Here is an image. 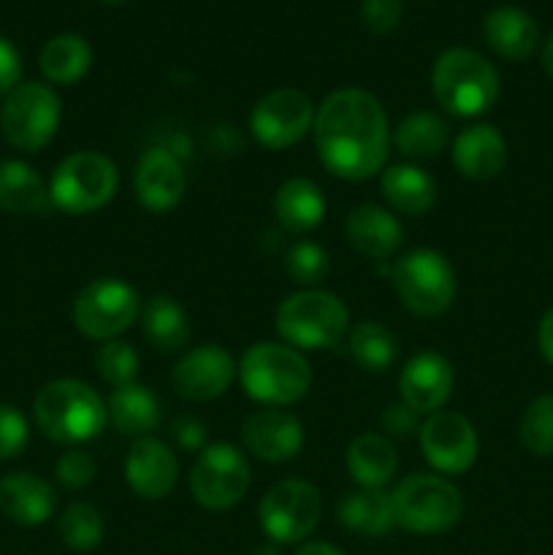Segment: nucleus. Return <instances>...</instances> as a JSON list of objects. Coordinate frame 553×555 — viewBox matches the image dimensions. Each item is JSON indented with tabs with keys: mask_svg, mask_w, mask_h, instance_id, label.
<instances>
[{
	"mask_svg": "<svg viewBox=\"0 0 553 555\" xmlns=\"http://www.w3.org/2000/svg\"><path fill=\"white\" fill-rule=\"evenodd\" d=\"M314 150L325 171L347 182L383 173L390 125L383 103L361 87H342L325 95L314 112Z\"/></svg>",
	"mask_w": 553,
	"mask_h": 555,
	"instance_id": "1",
	"label": "nucleus"
},
{
	"mask_svg": "<svg viewBox=\"0 0 553 555\" xmlns=\"http://www.w3.org/2000/svg\"><path fill=\"white\" fill-rule=\"evenodd\" d=\"M38 431L57 444H85L106 428L108 412L95 388L79 379H52L33 401Z\"/></svg>",
	"mask_w": 553,
	"mask_h": 555,
	"instance_id": "2",
	"label": "nucleus"
},
{
	"mask_svg": "<svg viewBox=\"0 0 553 555\" xmlns=\"http://www.w3.org/2000/svg\"><path fill=\"white\" fill-rule=\"evenodd\" d=\"M244 393L266 406H291L312 388V366L291 345L258 341L239 361Z\"/></svg>",
	"mask_w": 553,
	"mask_h": 555,
	"instance_id": "3",
	"label": "nucleus"
},
{
	"mask_svg": "<svg viewBox=\"0 0 553 555\" xmlns=\"http://www.w3.org/2000/svg\"><path fill=\"white\" fill-rule=\"evenodd\" d=\"M432 90L453 117H480L497 103L499 74L488 57L466 47L445 49L432 68Z\"/></svg>",
	"mask_w": 553,
	"mask_h": 555,
	"instance_id": "4",
	"label": "nucleus"
},
{
	"mask_svg": "<svg viewBox=\"0 0 553 555\" xmlns=\"http://www.w3.org/2000/svg\"><path fill=\"white\" fill-rule=\"evenodd\" d=\"M274 325L282 341L296 347L298 352L334 350L347 336L350 312L334 293L323 287H307L280 304Z\"/></svg>",
	"mask_w": 553,
	"mask_h": 555,
	"instance_id": "5",
	"label": "nucleus"
},
{
	"mask_svg": "<svg viewBox=\"0 0 553 555\" xmlns=\"http://www.w3.org/2000/svg\"><path fill=\"white\" fill-rule=\"evenodd\" d=\"M394 524L410 534H442L464 515V496L442 475L415 472L390 491Z\"/></svg>",
	"mask_w": 553,
	"mask_h": 555,
	"instance_id": "6",
	"label": "nucleus"
},
{
	"mask_svg": "<svg viewBox=\"0 0 553 555\" xmlns=\"http://www.w3.org/2000/svg\"><path fill=\"white\" fill-rule=\"evenodd\" d=\"M119 188V171L112 157L101 152H74L52 173L49 193L54 209L63 215L81 217L112 204Z\"/></svg>",
	"mask_w": 553,
	"mask_h": 555,
	"instance_id": "7",
	"label": "nucleus"
},
{
	"mask_svg": "<svg viewBox=\"0 0 553 555\" xmlns=\"http://www.w3.org/2000/svg\"><path fill=\"white\" fill-rule=\"evenodd\" d=\"M401 307L415 318H439L455 301V271L437 249H412L390 269Z\"/></svg>",
	"mask_w": 553,
	"mask_h": 555,
	"instance_id": "8",
	"label": "nucleus"
},
{
	"mask_svg": "<svg viewBox=\"0 0 553 555\" xmlns=\"http://www.w3.org/2000/svg\"><path fill=\"white\" fill-rule=\"evenodd\" d=\"M63 117L57 92L41 81H22L3 98L0 130L14 150L36 155L54 139Z\"/></svg>",
	"mask_w": 553,
	"mask_h": 555,
	"instance_id": "9",
	"label": "nucleus"
},
{
	"mask_svg": "<svg viewBox=\"0 0 553 555\" xmlns=\"http://www.w3.org/2000/svg\"><path fill=\"white\" fill-rule=\"evenodd\" d=\"M74 328L90 341L119 339L133 323H139L141 298L133 285L117 276H101L81 287L74 301Z\"/></svg>",
	"mask_w": 553,
	"mask_h": 555,
	"instance_id": "10",
	"label": "nucleus"
},
{
	"mask_svg": "<svg viewBox=\"0 0 553 555\" xmlns=\"http://www.w3.org/2000/svg\"><path fill=\"white\" fill-rule=\"evenodd\" d=\"M249 461L242 450L228 442L209 444L201 450L190 469V493L195 504L209 513H226L236 507L249 491Z\"/></svg>",
	"mask_w": 553,
	"mask_h": 555,
	"instance_id": "11",
	"label": "nucleus"
},
{
	"mask_svg": "<svg viewBox=\"0 0 553 555\" xmlns=\"http://www.w3.org/2000/svg\"><path fill=\"white\" fill-rule=\"evenodd\" d=\"M323 502L320 491L307 480H282L260 499L258 520L274 545H296L318 529Z\"/></svg>",
	"mask_w": 553,
	"mask_h": 555,
	"instance_id": "12",
	"label": "nucleus"
},
{
	"mask_svg": "<svg viewBox=\"0 0 553 555\" xmlns=\"http://www.w3.org/2000/svg\"><path fill=\"white\" fill-rule=\"evenodd\" d=\"M314 103L301 90H274L249 112V133L266 150H287L298 144L314 125Z\"/></svg>",
	"mask_w": 553,
	"mask_h": 555,
	"instance_id": "13",
	"label": "nucleus"
},
{
	"mask_svg": "<svg viewBox=\"0 0 553 555\" xmlns=\"http://www.w3.org/2000/svg\"><path fill=\"white\" fill-rule=\"evenodd\" d=\"M423 459L428 461L439 475H466L477 461V431L459 412L439 410L426 415L421 431H417Z\"/></svg>",
	"mask_w": 553,
	"mask_h": 555,
	"instance_id": "14",
	"label": "nucleus"
},
{
	"mask_svg": "<svg viewBox=\"0 0 553 555\" xmlns=\"http://www.w3.org/2000/svg\"><path fill=\"white\" fill-rule=\"evenodd\" d=\"M236 374L239 363L233 361L226 347L201 345L179 358L177 366L171 369V385L179 399L204 404V401L226 396Z\"/></svg>",
	"mask_w": 553,
	"mask_h": 555,
	"instance_id": "15",
	"label": "nucleus"
},
{
	"mask_svg": "<svg viewBox=\"0 0 553 555\" xmlns=\"http://www.w3.org/2000/svg\"><path fill=\"white\" fill-rule=\"evenodd\" d=\"M242 444L263 464H287L304 448V423L282 406H266L244 421Z\"/></svg>",
	"mask_w": 553,
	"mask_h": 555,
	"instance_id": "16",
	"label": "nucleus"
},
{
	"mask_svg": "<svg viewBox=\"0 0 553 555\" xmlns=\"http://www.w3.org/2000/svg\"><path fill=\"white\" fill-rule=\"evenodd\" d=\"M136 201L152 215H166L177 209L188 190V177L179 157L166 146H152L136 163L133 173Z\"/></svg>",
	"mask_w": 553,
	"mask_h": 555,
	"instance_id": "17",
	"label": "nucleus"
},
{
	"mask_svg": "<svg viewBox=\"0 0 553 555\" xmlns=\"http://www.w3.org/2000/svg\"><path fill=\"white\" fill-rule=\"evenodd\" d=\"M453 366L439 352H417L399 374V401L421 415H434L453 396Z\"/></svg>",
	"mask_w": 553,
	"mask_h": 555,
	"instance_id": "18",
	"label": "nucleus"
},
{
	"mask_svg": "<svg viewBox=\"0 0 553 555\" xmlns=\"http://www.w3.org/2000/svg\"><path fill=\"white\" fill-rule=\"evenodd\" d=\"M125 480L136 496L146 502H160L173 491L179 480V461L166 442L155 437H141L130 444L125 459Z\"/></svg>",
	"mask_w": 553,
	"mask_h": 555,
	"instance_id": "19",
	"label": "nucleus"
},
{
	"mask_svg": "<svg viewBox=\"0 0 553 555\" xmlns=\"http://www.w3.org/2000/svg\"><path fill=\"white\" fill-rule=\"evenodd\" d=\"M453 163L470 182H491L507 166V141L493 125H470L455 135Z\"/></svg>",
	"mask_w": 553,
	"mask_h": 555,
	"instance_id": "20",
	"label": "nucleus"
},
{
	"mask_svg": "<svg viewBox=\"0 0 553 555\" xmlns=\"http://www.w3.org/2000/svg\"><path fill=\"white\" fill-rule=\"evenodd\" d=\"M345 233L352 249L372 260L394 258L404 242V228L396 220L394 211L377 204L356 206L347 215Z\"/></svg>",
	"mask_w": 553,
	"mask_h": 555,
	"instance_id": "21",
	"label": "nucleus"
},
{
	"mask_svg": "<svg viewBox=\"0 0 553 555\" xmlns=\"http://www.w3.org/2000/svg\"><path fill=\"white\" fill-rule=\"evenodd\" d=\"M54 488L30 472H11L0 477V513L16 526H43L54 515Z\"/></svg>",
	"mask_w": 553,
	"mask_h": 555,
	"instance_id": "22",
	"label": "nucleus"
},
{
	"mask_svg": "<svg viewBox=\"0 0 553 555\" xmlns=\"http://www.w3.org/2000/svg\"><path fill=\"white\" fill-rule=\"evenodd\" d=\"M483 36L493 54L510 60V63H520L535 54L537 43H540V27L524 9L499 5V9L488 11L486 22H483Z\"/></svg>",
	"mask_w": 553,
	"mask_h": 555,
	"instance_id": "23",
	"label": "nucleus"
},
{
	"mask_svg": "<svg viewBox=\"0 0 553 555\" xmlns=\"http://www.w3.org/2000/svg\"><path fill=\"white\" fill-rule=\"evenodd\" d=\"M271 209H274V220L280 222L282 231L304 236L325 220V195L312 179H287L274 193Z\"/></svg>",
	"mask_w": 553,
	"mask_h": 555,
	"instance_id": "24",
	"label": "nucleus"
},
{
	"mask_svg": "<svg viewBox=\"0 0 553 555\" xmlns=\"http://www.w3.org/2000/svg\"><path fill=\"white\" fill-rule=\"evenodd\" d=\"M141 336L146 339V345L152 350L163 352V356H171L179 352L190 341V318L182 309V304L177 298L166 296V293H157L150 301L141 304Z\"/></svg>",
	"mask_w": 553,
	"mask_h": 555,
	"instance_id": "25",
	"label": "nucleus"
},
{
	"mask_svg": "<svg viewBox=\"0 0 553 555\" xmlns=\"http://www.w3.org/2000/svg\"><path fill=\"white\" fill-rule=\"evenodd\" d=\"M108 423L117 428L125 437H150L163 421L160 399L155 396V390L146 388L141 383L123 385V388H114L112 396L106 401Z\"/></svg>",
	"mask_w": 553,
	"mask_h": 555,
	"instance_id": "26",
	"label": "nucleus"
},
{
	"mask_svg": "<svg viewBox=\"0 0 553 555\" xmlns=\"http://www.w3.org/2000/svg\"><path fill=\"white\" fill-rule=\"evenodd\" d=\"M380 193L399 215L421 217L437 204V182L421 166H390L380 173Z\"/></svg>",
	"mask_w": 553,
	"mask_h": 555,
	"instance_id": "27",
	"label": "nucleus"
},
{
	"mask_svg": "<svg viewBox=\"0 0 553 555\" xmlns=\"http://www.w3.org/2000/svg\"><path fill=\"white\" fill-rule=\"evenodd\" d=\"M0 209L9 215H49L54 209L49 184L22 160L0 163Z\"/></svg>",
	"mask_w": 553,
	"mask_h": 555,
	"instance_id": "28",
	"label": "nucleus"
},
{
	"mask_svg": "<svg viewBox=\"0 0 553 555\" xmlns=\"http://www.w3.org/2000/svg\"><path fill=\"white\" fill-rule=\"evenodd\" d=\"M336 520L358 537H383L394 529L390 493L383 488L356 486L336 502Z\"/></svg>",
	"mask_w": 553,
	"mask_h": 555,
	"instance_id": "29",
	"label": "nucleus"
},
{
	"mask_svg": "<svg viewBox=\"0 0 553 555\" xmlns=\"http://www.w3.org/2000/svg\"><path fill=\"white\" fill-rule=\"evenodd\" d=\"M399 469L390 439L383 434H361L347 448V472L361 488H385Z\"/></svg>",
	"mask_w": 553,
	"mask_h": 555,
	"instance_id": "30",
	"label": "nucleus"
},
{
	"mask_svg": "<svg viewBox=\"0 0 553 555\" xmlns=\"http://www.w3.org/2000/svg\"><path fill=\"white\" fill-rule=\"evenodd\" d=\"M38 65H41L43 79L60 87H70L85 79L87 70H90L92 49L81 36L63 33V36H54L43 43Z\"/></svg>",
	"mask_w": 553,
	"mask_h": 555,
	"instance_id": "31",
	"label": "nucleus"
},
{
	"mask_svg": "<svg viewBox=\"0 0 553 555\" xmlns=\"http://www.w3.org/2000/svg\"><path fill=\"white\" fill-rule=\"evenodd\" d=\"M450 125L434 112H415L394 130V144L407 160H432L448 146Z\"/></svg>",
	"mask_w": 553,
	"mask_h": 555,
	"instance_id": "32",
	"label": "nucleus"
},
{
	"mask_svg": "<svg viewBox=\"0 0 553 555\" xmlns=\"http://www.w3.org/2000/svg\"><path fill=\"white\" fill-rule=\"evenodd\" d=\"M347 347L350 356L363 372L383 374L399 358V339L390 328H385L377 320H363L347 331Z\"/></svg>",
	"mask_w": 553,
	"mask_h": 555,
	"instance_id": "33",
	"label": "nucleus"
},
{
	"mask_svg": "<svg viewBox=\"0 0 553 555\" xmlns=\"http://www.w3.org/2000/svg\"><path fill=\"white\" fill-rule=\"evenodd\" d=\"M57 531L65 547L76 553H90L101 545L106 526H103V515L98 513V507L87 502H76L60 515Z\"/></svg>",
	"mask_w": 553,
	"mask_h": 555,
	"instance_id": "34",
	"label": "nucleus"
},
{
	"mask_svg": "<svg viewBox=\"0 0 553 555\" xmlns=\"http://www.w3.org/2000/svg\"><path fill=\"white\" fill-rule=\"evenodd\" d=\"M520 442L537 459L553 455V393H542L520 417Z\"/></svg>",
	"mask_w": 553,
	"mask_h": 555,
	"instance_id": "35",
	"label": "nucleus"
},
{
	"mask_svg": "<svg viewBox=\"0 0 553 555\" xmlns=\"http://www.w3.org/2000/svg\"><path fill=\"white\" fill-rule=\"evenodd\" d=\"M139 352L133 345L123 339L103 341L95 352V372L112 388H123V385L136 383L139 377Z\"/></svg>",
	"mask_w": 553,
	"mask_h": 555,
	"instance_id": "36",
	"label": "nucleus"
},
{
	"mask_svg": "<svg viewBox=\"0 0 553 555\" xmlns=\"http://www.w3.org/2000/svg\"><path fill=\"white\" fill-rule=\"evenodd\" d=\"M331 260L325 247L314 242H296L285 255V271L296 285H301L304 291L307 287H318L320 282L329 276Z\"/></svg>",
	"mask_w": 553,
	"mask_h": 555,
	"instance_id": "37",
	"label": "nucleus"
},
{
	"mask_svg": "<svg viewBox=\"0 0 553 555\" xmlns=\"http://www.w3.org/2000/svg\"><path fill=\"white\" fill-rule=\"evenodd\" d=\"M30 442V426L14 404H0V461L22 455Z\"/></svg>",
	"mask_w": 553,
	"mask_h": 555,
	"instance_id": "38",
	"label": "nucleus"
},
{
	"mask_svg": "<svg viewBox=\"0 0 553 555\" xmlns=\"http://www.w3.org/2000/svg\"><path fill=\"white\" fill-rule=\"evenodd\" d=\"M54 475H57L60 486L68 488V491H81V488L90 486L95 480V461L90 453H81V450H68L57 459L54 464Z\"/></svg>",
	"mask_w": 553,
	"mask_h": 555,
	"instance_id": "39",
	"label": "nucleus"
},
{
	"mask_svg": "<svg viewBox=\"0 0 553 555\" xmlns=\"http://www.w3.org/2000/svg\"><path fill=\"white\" fill-rule=\"evenodd\" d=\"M421 426H423L421 412L407 406L404 401L388 404L383 412H380V431H383L385 439H412L417 437Z\"/></svg>",
	"mask_w": 553,
	"mask_h": 555,
	"instance_id": "40",
	"label": "nucleus"
},
{
	"mask_svg": "<svg viewBox=\"0 0 553 555\" xmlns=\"http://www.w3.org/2000/svg\"><path fill=\"white\" fill-rule=\"evenodd\" d=\"M401 14H404L401 0H363L361 3V20L374 36H385V33L396 30Z\"/></svg>",
	"mask_w": 553,
	"mask_h": 555,
	"instance_id": "41",
	"label": "nucleus"
},
{
	"mask_svg": "<svg viewBox=\"0 0 553 555\" xmlns=\"http://www.w3.org/2000/svg\"><path fill=\"white\" fill-rule=\"evenodd\" d=\"M22 76V57L9 38L0 36V98L9 95Z\"/></svg>",
	"mask_w": 553,
	"mask_h": 555,
	"instance_id": "42",
	"label": "nucleus"
},
{
	"mask_svg": "<svg viewBox=\"0 0 553 555\" xmlns=\"http://www.w3.org/2000/svg\"><path fill=\"white\" fill-rule=\"evenodd\" d=\"M173 437L182 442V448H201L204 444V426H201L198 421H193V417H182V421L173 423Z\"/></svg>",
	"mask_w": 553,
	"mask_h": 555,
	"instance_id": "43",
	"label": "nucleus"
},
{
	"mask_svg": "<svg viewBox=\"0 0 553 555\" xmlns=\"http://www.w3.org/2000/svg\"><path fill=\"white\" fill-rule=\"evenodd\" d=\"M537 347H540L542 358L553 366V307L542 314L540 325H537Z\"/></svg>",
	"mask_w": 553,
	"mask_h": 555,
	"instance_id": "44",
	"label": "nucleus"
},
{
	"mask_svg": "<svg viewBox=\"0 0 553 555\" xmlns=\"http://www.w3.org/2000/svg\"><path fill=\"white\" fill-rule=\"evenodd\" d=\"M296 555H345V553H342L336 545H331V542H304V545L296 551Z\"/></svg>",
	"mask_w": 553,
	"mask_h": 555,
	"instance_id": "45",
	"label": "nucleus"
},
{
	"mask_svg": "<svg viewBox=\"0 0 553 555\" xmlns=\"http://www.w3.org/2000/svg\"><path fill=\"white\" fill-rule=\"evenodd\" d=\"M542 68H545V74L553 79V33L545 41V47H542Z\"/></svg>",
	"mask_w": 553,
	"mask_h": 555,
	"instance_id": "46",
	"label": "nucleus"
},
{
	"mask_svg": "<svg viewBox=\"0 0 553 555\" xmlns=\"http://www.w3.org/2000/svg\"><path fill=\"white\" fill-rule=\"evenodd\" d=\"M249 555H280V551H276V545H258Z\"/></svg>",
	"mask_w": 553,
	"mask_h": 555,
	"instance_id": "47",
	"label": "nucleus"
},
{
	"mask_svg": "<svg viewBox=\"0 0 553 555\" xmlns=\"http://www.w3.org/2000/svg\"><path fill=\"white\" fill-rule=\"evenodd\" d=\"M101 3H106V5H119V3H125V0H101Z\"/></svg>",
	"mask_w": 553,
	"mask_h": 555,
	"instance_id": "48",
	"label": "nucleus"
}]
</instances>
